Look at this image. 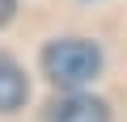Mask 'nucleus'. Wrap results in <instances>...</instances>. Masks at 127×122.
Wrapping results in <instances>:
<instances>
[{
	"mask_svg": "<svg viewBox=\"0 0 127 122\" xmlns=\"http://www.w3.org/2000/svg\"><path fill=\"white\" fill-rule=\"evenodd\" d=\"M42 68L59 88H81L102 72V51L85 38H59L42 51Z\"/></svg>",
	"mask_w": 127,
	"mask_h": 122,
	"instance_id": "nucleus-1",
	"label": "nucleus"
},
{
	"mask_svg": "<svg viewBox=\"0 0 127 122\" xmlns=\"http://www.w3.org/2000/svg\"><path fill=\"white\" fill-rule=\"evenodd\" d=\"M47 122H110V109L97 97L68 93V97H59V101L47 105Z\"/></svg>",
	"mask_w": 127,
	"mask_h": 122,
	"instance_id": "nucleus-2",
	"label": "nucleus"
},
{
	"mask_svg": "<svg viewBox=\"0 0 127 122\" xmlns=\"http://www.w3.org/2000/svg\"><path fill=\"white\" fill-rule=\"evenodd\" d=\"M30 97V84H26V72L13 63L9 55H0V114H13L21 109Z\"/></svg>",
	"mask_w": 127,
	"mask_h": 122,
	"instance_id": "nucleus-3",
	"label": "nucleus"
},
{
	"mask_svg": "<svg viewBox=\"0 0 127 122\" xmlns=\"http://www.w3.org/2000/svg\"><path fill=\"white\" fill-rule=\"evenodd\" d=\"M13 4H17V0H0V25H4V21L13 17Z\"/></svg>",
	"mask_w": 127,
	"mask_h": 122,
	"instance_id": "nucleus-4",
	"label": "nucleus"
}]
</instances>
